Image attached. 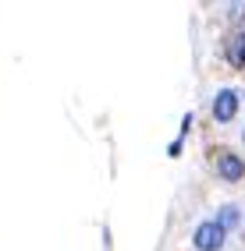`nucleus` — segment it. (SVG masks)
<instances>
[{
    "label": "nucleus",
    "instance_id": "f257e3e1",
    "mask_svg": "<svg viewBox=\"0 0 245 251\" xmlns=\"http://www.w3.org/2000/svg\"><path fill=\"white\" fill-rule=\"evenodd\" d=\"M192 244L199 248V251H220V248H224V230H220L214 220H210V223H199V226H195Z\"/></svg>",
    "mask_w": 245,
    "mask_h": 251
},
{
    "label": "nucleus",
    "instance_id": "f03ea898",
    "mask_svg": "<svg viewBox=\"0 0 245 251\" xmlns=\"http://www.w3.org/2000/svg\"><path fill=\"white\" fill-rule=\"evenodd\" d=\"M235 113H238V92H231V89L217 92V99H214V117L224 124V121H231Z\"/></svg>",
    "mask_w": 245,
    "mask_h": 251
},
{
    "label": "nucleus",
    "instance_id": "7ed1b4c3",
    "mask_svg": "<svg viewBox=\"0 0 245 251\" xmlns=\"http://www.w3.org/2000/svg\"><path fill=\"white\" fill-rule=\"evenodd\" d=\"M217 170H220L224 180H242V177H245V163H242L235 152H224V156L217 159Z\"/></svg>",
    "mask_w": 245,
    "mask_h": 251
},
{
    "label": "nucleus",
    "instance_id": "20e7f679",
    "mask_svg": "<svg viewBox=\"0 0 245 251\" xmlns=\"http://www.w3.org/2000/svg\"><path fill=\"white\" fill-rule=\"evenodd\" d=\"M214 223H217V226L227 233V226H235V223H238V209H231V205H227V209L220 212V220H214Z\"/></svg>",
    "mask_w": 245,
    "mask_h": 251
},
{
    "label": "nucleus",
    "instance_id": "39448f33",
    "mask_svg": "<svg viewBox=\"0 0 245 251\" xmlns=\"http://www.w3.org/2000/svg\"><path fill=\"white\" fill-rule=\"evenodd\" d=\"M231 60H235V64H245V36L235 43V53H231Z\"/></svg>",
    "mask_w": 245,
    "mask_h": 251
},
{
    "label": "nucleus",
    "instance_id": "423d86ee",
    "mask_svg": "<svg viewBox=\"0 0 245 251\" xmlns=\"http://www.w3.org/2000/svg\"><path fill=\"white\" fill-rule=\"evenodd\" d=\"M242 138H245V131H242Z\"/></svg>",
    "mask_w": 245,
    "mask_h": 251
}]
</instances>
